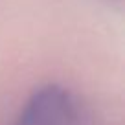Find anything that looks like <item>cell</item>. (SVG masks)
Here are the masks:
<instances>
[{"instance_id":"1","label":"cell","mask_w":125,"mask_h":125,"mask_svg":"<svg viewBox=\"0 0 125 125\" xmlns=\"http://www.w3.org/2000/svg\"><path fill=\"white\" fill-rule=\"evenodd\" d=\"M77 101L66 88L44 86L37 90L22 109L15 125H79Z\"/></svg>"}]
</instances>
